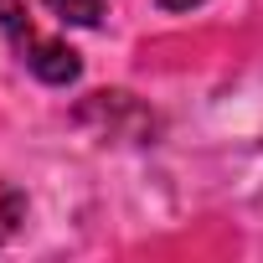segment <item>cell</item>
Here are the masks:
<instances>
[{
    "mask_svg": "<svg viewBox=\"0 0 263 263\" xmlns=\"http://www.w3.org/2000/svg\"><path fill=\"white\" fill-rule=\"evenodd\" d=\"M0 31L11 36V47H16V57L42 78V83H52V88H62V83H78V72H83V57L67 47V42H57V36H42L36 26H31V16L21 11V0H0Z\"/></svg>",
    "mask_w": 263,
    "mask_h": 263,
    "instance_id": "6da1fadb",
    "label": "cell"
},
{
    "mask_svg": "<svg viewBox=\"0 0 263 263\" xmlns=\"http://www.w3.org/2000/svg\"><path fill=\"white\" fill-rule=\"evenodd\" d=\"M62 26H103V0H42Z\"/></svg>",
    "mask_w": 263,
    "mask_h": 263,
    "instance_id": "7a4b0ae2",
    "label": "cell"
},
{
    "mask_svg": "<svg viewBox=\"0 0 263 263\" xmlns=\"http://www.w3.org/2000/svg\"><path fill=\"white\" fill-rule=\"evenodd\" d=\"M26 222V196L11 186V181H0V248H6L16 237V227Z\"/></svg>",
    "mask_w": 263,
    "mask_h": 263,
    "instance_id": "3957f363",
    "label": "cell"
},
{
    "mask_svg": "<svg viewBox=\"0 0 263 263\" xmlns=\"http://www.w3.org/2000/svg\"><path fill=\"white\" fill-rule=\"evenodd\" d=\"M160 11H191V6H201V0H155Z\"/></svg>",
    "mask_w": 263,
    "mask_h": 263,
    "instance_id": "277c9868",
    "label": "cell"
}]
</instances>
